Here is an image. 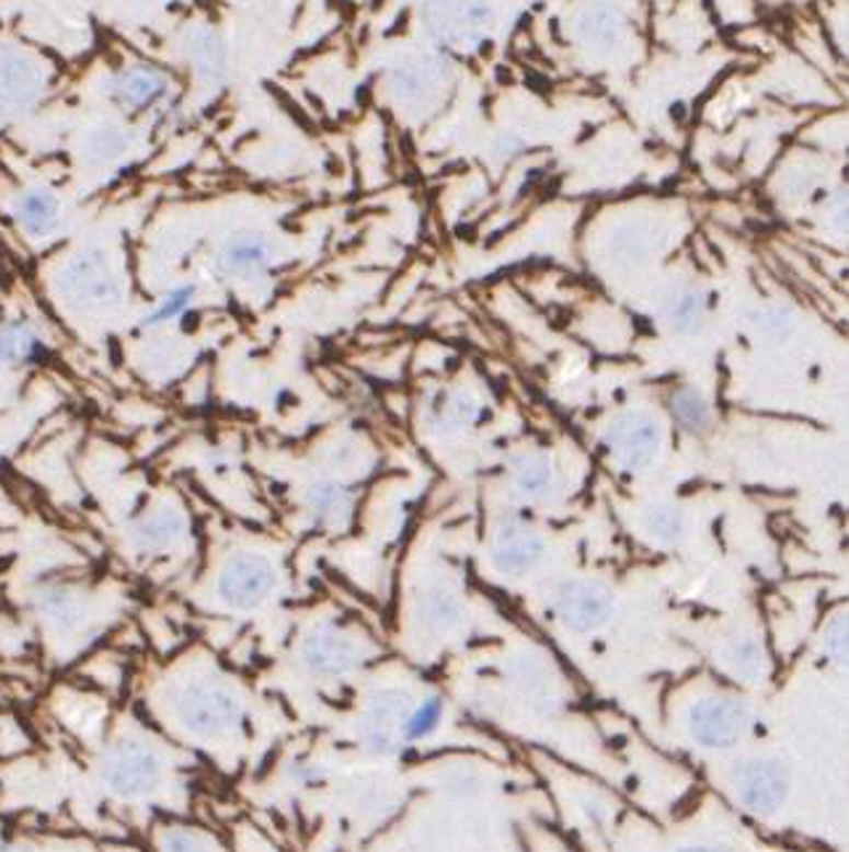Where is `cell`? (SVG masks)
<instances>
[{
  "instance_id": "obj_1",
  "label": "cell",
  "mask_w": 849,
  "mask_h": 852,
  "mask_svg": "<svg viewBox=\"0 0 849 852\" xmlns=\"http://www.w3.org/2000/svg\"><path fill=\"white\" fill-rule=\"evenodd\" d=\"M172 715L191 739L222 741L244 726L246 707L233 686L199 676L177 689L172 699Z\"/></svg>"
},
{
  "instance_id": "obj_2",
  "label": "cell",
  "mask_w": 849,
  "mask_h": 852,
  "mask_svg": "<svg viewBox=\"0 0 849 852\" xmlns=\"http://www.w3.org/2000/svg\"><path fill=\"white\" fill-rule=\"evenodd\" d=\"M101 781L106 792L125 803L151 797L164 781V758L154 744L123 739L106 749L101 760Z\"/></svg>"
},
{
  "instance_id": "obj_3",
  "label": "cell",
  "mask_w": 849,
  "mask_h": 852,
  "mask_svg": "<svg viewBox=\"0 0 849 852\" xmlns=\"http://www.w3.org/2000/svg\"><path fill=\"white\" fill-rule=\"evenodd\" d=\"M59 289L64 302L80 313H108L119 308L125 297L123 278L101 250H85L69 260L61 270Z\"/></svg>"
},
{
  "instance_id": "obj_4",
  "label": "cell",
  "mask_w": 849,
  "mask_h": 852,
  "mask_svg": "<svg viewBox=\"0 0 849 852\" xmlns=\"http://www.w3.org/2000/svg\"><path fill=\"white\" fill-rule=\"evenodd\" d=\"M278 575L263 553H236L222 564L215 596L231 612H252L276 590Z\"/></svg>"
},
{
  "instance_id": "obj_5",
  "label": "cell",
  "mask_w": 849,
  "mask_h": 852,
  "mask_svg": "<svg viewBox=\"0 0 849 852\" xmlns=\"http://www.w3.org/2000/svg\"><path fill=\"white\" fill-rule=\"evenodd\" d=\"M688 730L699 747L731 749L749 730V710L731 696H707L688 712Z\"/></svg>"
},
{
  "instance_id": "obj_6",
  "label": "cell",
  "mask_w": 849,
  "mask_h": 852,
  "mask_svg": "<svg viewBox=\"0 0 849 852\" xmlns=\"http://www.w3.org/2000/svg\"><path fill=\"white\" fill-rule=\"evenodd\" d=\"M604 442L619 467L628 472H641L656 461L664 435L659 422L646 413H622L606 426Z\"/></svg>"
},
{
  "instance_id": "obj_7",
  "label": "cell",
  "mask_w": 849,
  "mask_h": 852,
  "mask_svg": "<svg viewBox=\"0 0 849 852\" xmlns=\"http://www.w3.org/2000/svg\"><path fill=\"white\" fill-rule=\"evenodd\" d=\"M733 790L738 803L755 816H772L787 805L791 781L787 768L778 760L755 758L746 760L733 773Z\"/></svg>"
},
{
  "instance_id": "obj_8",
  "label": "cell",
  "mask_w": 849,
  "mask_h": 852,
  "mask_svg": "<svg viewBox=\"0 0 849 852\" xmlns=\"http://www.w3.org/2000/svg\"><path fill=\"white\" fill-rule=\"evenodd\" d=\"M302 663L321 678H342L363 663V646L355 635L342 631L334 622H321L305 635Z\"/></svg>"
},
{
  "instance_id": "obj_9",
  "label": "cell",
  "mask_w": 849,
  "mask_h": 852,
  "mask_svg": "<svg viewBox=\"0 0 849 852\" xmlns=\"http://www.w3.org/2000/svg\"><path fill=\"white\" fill-rule=\"evenodd\" d=\"M408 712H411V694L408 691H376L368 699L360 723V739L366 744V749H371L374 755H381V758L400 752L402 723H405Z\"/></svg>"
},
{
  "instance_id": "obj_10",
  "label": "cell",
  "mask_w": 849,
  "mask_h": 852,
  "mask_svg": "<svg viewBox=\"0 0 849 852\" xmlns=\"http://www.w3.org/2000/svg\"><path fill=\"white\" fill-rule=\"evenodd\" d=\"M104 91L119 110L146 114L162 110L168 104L172 82L162 69L149 67V64H133V67L119 69L108 74Z\"/></svg>"
},
{
  "instance_id": "obj_11",
  "label": "cell",
  "mask_w": 849,
  "mask_h": 852,
  "mask_svg": "<svg viewBox=\"0 0 849 852\" xmlns=\"http://www.w3.org/2000/svg\"><path fill=\"white\" fill-rule=\"evenodd\" d=\"M615 596L596 580H577L561 588L557 596V617L561 625L577 633H590L609 620Z\"/></svg>"
},
{
  "instance_id": "obj_12",
  "label": "cell",
  "mask_w": 849,
  "mask_h": 852,
  "mask_svg": "<svg viewBox=\"0 0 849 852\" xmlns=\"http://www.w3.org/2000/svg\"><path fill=\"white\" fill-rule=\"evenodd\" d=\"M41 91V67L24 50L0 43V117L30 110Z\"/></svg>"
},
{
  "instance_id": "obj_13",
  "label": "cell",
  "mask_w": 849,
  "mask_h": 852,
  "mask_svg": "<svg viewBox=\"0 0 849 852\" xmlns=\"http://www.w3.org/2000/svg\"><path fill=\"white\" fill-rule=\"evenodd\" d=\"M11 218L30 241H46L61 226V202L46 186H30L16 194Z\"/></svg>"
},
{
  "instance_id": "obj_14",
  "label": "cell",
  "mask_w": 849,
  "mask_h": 852,
  "mask_svg": "<svg viewBox=\"0 0 849 852\" xmlns=\"http://www.w3.org/2000/svg\"><path fill=\"white\" fill-rule=\"evenodd\" d=\"M188 536V521L181 508L159 506L144 514L130 527V540L138 553H164L177 549Z\"/></svg>"
},
{
  "instance_id": "obj_15",
  "label": "cell",
  "mask_w": 849,
  "mask_h": 852,
  "mask_svg": "<svg viewBox=\"0 0 849 852\" xmlns=\"http://www.w3.org/2000/svg\"><path fill=\"white\" fill-rule=\"evenodd\" d=\"M273 260L271 241L260 233H236L217 252V270L228 278H252L267 270Z\"/></svg>"
},
{
  "instance_id": "obj_16",
  "label": "cell",
  "mask_w": 849,
  "mask_h": 852,
  "mask_svg": "<svg viewBox=\"0 0 849 852\" xmlns=\"http://www.w3.org/2000/svg\"><path fill=\"white\" fill-rule=\"evenodd\" d=\"M43 620L48 622L59 635L78 633L91 617V603L80 590L67 588V585H50L37 599Z\"/></svg>"
},
{
  "instance_id": "obj_17",
  "label": "cell",
  "mask_w": 849,
  "mask_h": 852,
  "mask_svg": "<svg viewBox=\"0 0 849 852\" xmlns=\"http://www.w3.org/2000/svg\"><path fill=\"white\" fill-rule=\"evenodd\" d=\"M48 358V342L30 321H9L0 326V366L3 368H30L41 366Z\"/></svg>"
},
{
  "instance_id": "obj_18",
  "label": "cell",
  "mask_w": 849,
  "mask_h": 852,
  "mask_svg": "<svg viewBox=\"0 0 849 852\" xmlns=\"http://www.w3.org/2000/svg\"><path fill=\"white\" fill-rule=\"evenodd\" d=\"M542 556V543L532 530L525 525H506L495 538L493 559L495 567L510 575L532 569Z\"/></svg>"
},
{
  "instance_id": "obj_19",
  "label": "cell",
  "mask_w": 849,
  "mask_h": 852,
  "mask_svg": "<svg viewBox=\"0 0 849 852\" xmlns=\"http://www.w3.org/2000/svg\"><path fill=\"white\" fill-rule=\"evenodd\" d=\"M186 56L204 85H222L228 74V48L213 27H199L186 37Z\"/></svg>"
},
{
  "instance_id": "obj_20",
  "label": "cell",
  "mask_w": 849,
  "mask_h": 852,
  "mask_svg": "<svg viewBox=\"0 0 849 852\" xmlns=\"http://www.w3.org/2000/svg\"><path fill=\"white\" fill-rule=\"evenodd\" d=\"M349 493L334 482H318L308 490V511L312 517V525L325 527V530H340L344 521L349 519Z\"/></svg>"
},
{
  "instance_id": "obj_21",
  "label": "cell",
  "mask_w": 849,
  "mask_h": 852,
  "mask_svg": "<svg viewBox=\"0 0 849 852\" xmlns=\"http://www.w3.org/2000/svg\"><path fill=\"white\" fill-rule=\"evenodd\" d=\"M723 663L733 678L744 683H762L768 678V654L755 638H738L723 652Z\"/></svg>"
},
{
  "instance_id": "obj_22",
  "label": "cell",
  "mask_w": 849,
  "mask_h": 852,
  "mask_svg": "<svg viewBox=\"0 0 849 852\" xmlns=\"http://www.w3.org/2000/svg\"><path fill=\"white\" fill-rule=\"evenodd\" d=\"M196 297H199V286L194 281L172 286L168 295H164L162 300L149 310V313L140 318V329H162L168 326V323L177 321V318H183L191 308H194Z\"/></svg>"
},
{
  "instance_id": "obj_23",
  "label": "cell",
  "mask_w": 849,
  "mask_h": 852,
  "mask_svg": "<svg viewBox=\"0 0 849 852\" xmlns=\"http://www.w3.org/2000/svg\"><path fill=\"white\" fill-rule=\"evenodd\" d=\"M127 149H130V136L125 133V127L112 123L93 127L85 138V154L99 164L114 162V159L123 157Z\"/></svg>"
},
{
  "instance_id": "obj_24",
  "label": "cell",
  "mask_w": 849,
  "mask_h": 852,
  "mask_svg": "<svg viewBox=\"0 0 849 852\" xmlns=\"http://www.w3.org/2000/svg\"><path fill=\"white\" fill-rule=\"evenodd\" d=\"M443 699L432 696L426 702H421L416 710L408 712L405 723H402V744H416L424 741L426 736H432L437 730L439 721H443Z\"/></svg>"
},
{
  "instance_id": "obj_25",
  "label": "cell",
  "mask_w": 849,
  "mask_h": 852,
  "mask_svg": "<svg viewBox=\"0 0 849 852\" xmlns=\"http://www.w3.org/2000/svg\"><path fill=\"white\" fill-rule=\"evenodd\" d=\"M673 416L686 426L688 431H707L712 424L710 403L696 390H678L673 398Z\"/></svg>"
},
{
  "instance_id": "obj_26",
  "label": "cell",
  "mask_w": 849,
  "mask_h": 852,
  "mask_svg": "<svg viewBox=\"0 0 849 852\" xmlns=\"http://www.w3.org/2000/svg\"><path fill=\"white\" fill-rule=\"evenodd\" d=\"M159 852H213L209 839L194 829H170L162 834Z\"/></svg>"
},
{
  "instance_id": "obj_27",
  "label": "cell",
  "mask_w": 849,
  "mask_h": 852,
  "mask_svg": "<svg viewBox=\"0 0 849 852\" xmlns=\"http://www.w3.org/2000/svg\"><path fill=\"white\" fill-rule=\"evenodd\" d=\"M669 321L675 323V329H693L701 321V302L696 295H682L673 302L669 308Z\"/></svg>"
},
{
  "instance_id": "obj_28",
  "label": "cell",
  "mask_w": 849,
  "mask_h": 852,
  "mask_svg": "<svg viewBox=\"0 0 849 852\" xmlns=\"http://www.w3.org/2000/svg\"><path fill=\"white\" fill-rule=\"evenodd\" d=\"M682 527H686L682 525V514L675 511V508H659V511H654V517H651V530H654L656 538H680Z\"/></svg>"
},
{
  "instance_id": "obj_29",
  "label": "cell",
  "mask_w": 849,
  "mask_h": 852,
  "mask_svg": "<svg viewBox=\"0 0 849 852\" xmlns=\"http://www.w3.org/2000/svg\"><path fill=\"white\" fill-rule=\"evenodd\" d=\"M548 482H551V472H548L546 463H540V461H529L527 467L519 472V487L529 495L542 493Z\"/></svg>"
},
{
  "instance_id": "obj_30",
  "label": "cell",
  "mask_w": 849,
  "mask_h": 852,
  "mask_svg": "<svg viewBox=\"0 0 849 852\" xmlns=\"http://www.w3.org/2000/svg\"><path fill=\"white\" fill-rule=\"evenodd\" d=\"M426 622L437 631H448L456 622V607L448 599H434L432 603H426Z\"/></svg>"
},
{
  "instance_id": "obj_31",
  "label": "cell",
  "mask_w": 849,
  "mask_h": 852,
  "mask_svg": "<svg viewBox=\"0 0 849 852\" xmlns=\"http://www.w3.org/2000/svg\"><path fill=\"white\" fill-rule=\"evenodd\" d=\"M826 648L834 657V663L847 659V622H836L831 635L826 638Z\"/></svg>"
},
{
  "instance_id": "obj_32",
  "label": "cell",
  "mask_w": 849,
  "mask_h": 852,
  "mask_svg": "<svg viewBox=\"0 0 849 852\" xmlns=\"http://www.w3.org/2000/svg\"><path fill=\"white\" fill-rule=\"evenodd\" d=\"M675 852H727V850L718 848V844H686V848H680Z\"/></svg>"
},
{
  "instance_id": "obj_33",
  "label": "cell",
  "mask_w": 849,
  "mask_h": 852,
  "mask_svg": "<svg viewBox=\"0 0 849 852\" xmlns=\"http://www.w3.org/2000/svg\"><path fill=\"white\" fill-rule=\"evenodd\" d=\"M0 852H32L27 844H19V842H0Z\"/></svg>"
}]
</instances>
